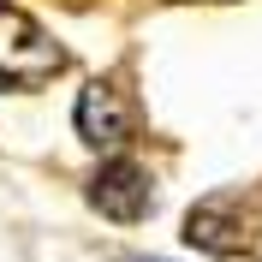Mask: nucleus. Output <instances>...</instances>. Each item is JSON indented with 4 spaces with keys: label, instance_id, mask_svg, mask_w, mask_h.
<instances>
[{
    "label": "nucleus",
    "instance_id": "5",
    "mask_svg": "<svg viewBox=\"0 0 262 262\" xmlns=\"http://www.w3.org/2000/svg\"><path fill=\"white\" fill-rule=\"evenodd\" d=\"M221 262H262V256H245V250H232V256H221Z\"/></svg>",
    "mask_w": 262,
    "mask_h": 262
},
{
    "label": "nucleus",
    "instance_id": "1",
    "mask_svg": "<svg viewBox=\"0 0 262 262\" xmlns=\"http://www.w3.org/2000/svg\"><path fill=\"white\" fill-rule=\"evenodd\" d=\"M60 66H66V48L30 12L0 0V90H36V83L60 78Z\"/></svg>",
    "mask_w": 262,
    "mask_h": 262
},
{
    "label": "nucleus",
    "instance_id": "4",
    "mask_svg": "<svg viewBox=\"0 0 262 262\" xmlns=\"http://www.w3.org/2000/svg\"><path fill=\"white\" fill-rule=\"evenodd\" d=\"M185 238H191L196 250L227 256V250L238 245V209H232V203H221V196H214V203H203V209L185 221Z\"/></svg>",
    "mask_w": 262,
    "mask_h": 262
},
{
    "label": "nucleus",
    "instance_id": "3",
    "mask_svg": "<svg viewBox=\"0 0 262 262\" xmlns=\"http://www.w3.org/2000/svg\"><path fill=\"white\" fill-rule=\"evenodd\" d=\"M90 203H96V214H107V221H143L149 214V173L137 161H101L96 179H90Z\"/></svg>",
    "mask_w": 262,
    "mask_h": 262
},
{
    "label": "nucleus",
    "instance_id": "2",
    "mask_svg": "<svg viewBox=\"0 0 262 262\" xmlns=\"http://www.w3.org/2000/svg\"><path fill=\"white\" fill-rule=\"evenodd\" d=\"M78 137L90 149H101V155H114V149L131 143V131H137V107H131V96L119 90L114 78H96L78 90Z\"/></svg>",
    "mask_w": 262,
    "mask_h": 262
}]
</instances>
